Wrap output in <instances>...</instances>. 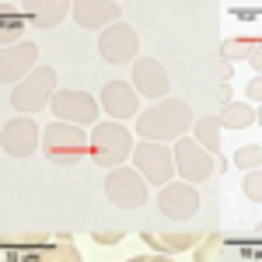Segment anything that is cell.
I'll list each match as a JSON object with an SVG mask.
<instances>
[{
    "instance_id": "obj_18",
    "label": "cell",
    "mask_w": 262,
    "mask_h": 262,
    "mask_svg": "<svg viewBox=\"0 0 262 262\" xmlns=\"http://www.w3.org/2000/svg\"><path fill=\"white\" fill-rule=\"evenodd\" d=\"M143 242L150 245V248H158V252H164V255H175V252H189V248H196V245H200V234H192V231H175V234L147 231Z\"/></svg>"
},
{
    "instance_id": "obj_11",
    "label": "cell",
    "mask_w": 262,
    "mask_h": 262,
    "mask_svg": "<svg viewBox=\"0 0 262 262\" xmlns=\"http://www.w3.org/2000/svg\"><path fill=\"white\" fill-rule=\"evenodd\" d=\"M39 67V46L28 39L0 49V84H18Z\"/></svg>"
},
{
    "instance_id": "obj_14",
    "label": "cell",
    "mask_w": 262,
    "mask_h": 262,
    "mask_svg": "<svg viewBox=\"0 0 262 262\" xmlns=\"http://www.w3.org/2000/svg\"><path fill=\"white\" fill-rule=\"evenodd\" d=\"M98 108H105L112 122L137 119V116H140V95L133 91V84L112 81V84L101 88V105H98Z\"/></svg>"
},
{
    "instance_id": "obj_16",
    "label": "cell",
    "mask_w": 262,
    "mask_h": 262,
    "mask_svg": "<svg viewBox=\"0 0 262 262\" xmlns=\"http://www.w3.org/2000/svg\"><path fill=\"white\" fill-rule=\"evenodd\" d=\"M21 14L35 28H56L63 18H70V4L67 0H25Z\"/></svg>"
},
{
    "instance_id": "obj_21",
    "label": "cell",
    "mask_w": 262,
    "mask_h": 262,
    "mask_svg": "<svg viewBox=\"0 0 262 262\" xmlns=\"http://www.w3.org/2000/svg\"><path fill=\"white\" fill-rule=\"evenodd\" d=\"M217 119H221V129L224 126H227V129H245V126L259 122V108H255V105H245V101H227Z\"/></svg>"
},
{
    "instance_id": "obj_20",
    "label": "cell",
    "mask_w": 262,
    "mask_h": 262,
    "mask_svg": "<svg viewBox=\"0 0 262 262\" xmlns=\"http://www.w3.org/2000/svg\"><path fill=\"white\" fill-rule=\"evenodd\" d=\"M21 35H25V14H21V7L0 4V49L21 42Z\"/></svg>"
},
{
    "instance_id": "obj_6",
    "label": "cell",
    "mask_w": 262,
    "mask_h": 262,
    "mask_svg": "<svg viewBox=\"0 0 262 262\" xmlns=\"http://www.w3.org/2000/svg\"><path fill=\"white\" fill-rule=\"evenodd\" d=\"M133 164L140 171V179L147 185H168L175 179V161H171V150L168 143H150V140H140V147H133Z\"/></svg>"
},
{
    "instance_id": "obj_15",
    "label": "cell",
    "mask_w": 262,
    "mask_h": 262,
    "mask_svg": "<svg viewBox=\"0 0 262 262\" xmlns=\"http://www.w3.org/2000/svg\"><path fill=\"white\" fill-rule=\"evenodd\" d=\"M122 14V4L119 0H77V4H70V18L77 21L81 28H108V25H116Z\"/></svg>"
},
{
    "instance_id": "obj_27",
    "label": "cell",
    "mask_w": 262,
    "mask_h": 262,
    "mask_svg": "<svg viewBox=\"0 0 262 262\" xmlns=\"http://www.w3.org/2000/svg\"><path fill=\"white\" fill-rule=\"evenodd\" d=\"M248 95H252V105H259V98H262V77H252V81H248Z\"/></svg>"
},
{
    "instance_id": "obj_2",
    "label": "cell",
    "mask_w": 262,
    "mask_h": 262,
    "mask_svg": "<svg viewBox=\"0 0 262 262\" xmlns=\"http://www.w3.org/2000/svg\"><path fill=\"white\" fill-rule=\"evenodd\" d=\"M88 154H91V161L98 164V168H122L126 158L133 154V137H129V129L119 126V122H95L91 126V133H88Z\"/></svg>"
},
{
    "instance_id": "obj_23",
    "label": "cell",
    "mask_w": 262,
    "mask_h": 262,
    "mask_svg": "<svg viewBox=\"0 0 262 262\" xmlns=\"http://www.w3.org/2000/svg\"><path fill=\"white\" fill-rule=\"evenodd\" d=\"M192 252H196V262H224V234L210 231L206 238H200V245Z\"/></svg>"
},
{
    "instance_id": "obj_25",
    "label": "cell",
    "mask_w": 262,
    "mask_h": 262,
    "mask_svg": "<svg viewBox=\"0 0 262 262\" xmlns=\"http://www.w3.org/2000/svg\"><path fill=\"white\" fill-rule=\"evenodd\" d=\"M242 189H245V196H252V200L259 203L262 200V175H259V171H245Z\"/></svg>"
},
{
    "instance_id": "obj_7",
    "label": "cell",
    "mask_w": 262,
    "mask_h": 262,
    "mask_svg": "<svg viewBox=\"0 0 262 262\" xmlns=\"http://www.w3.org/2000/svg\"><path fill=\"white\" fill-rule=\"evenodd\" d=\"M105 196L112 200V206L119 210H137L147 203V182L140 179L137 168H112L108 179H105Z\"/></svg>"
},
{
    "instance_id": "obj_12",
    "label": "cell",
    "mask_w": 262,
    "mask_h": 262,
    "mask_svg": "<svg viewBox=\"0 0 262 262\" xmlns=\"http://www.w3.org/2000/svg\"><path fill=\"white\" fill-rule=\"evenodd\" d=\"M133 91L143 95V98H150V101H161L171 91V77H168V70L158 60L137 56L133 60Z\"/></svg>"
},
{
    "instance_id": "obj_1",
    "label": "cell",
    "mask_w": 262,
    "mask_h": 262,
    "mask_svg": "<svg viewBox=\"0 0 262 262\" xmlns=\"http://www.w3.org/2000/svg\"><path fill=\"white\" fill-rule=\"evenodd\" d=\"M189 126H192V108L182 98H161L137 116V133H140V140L150 143L179 140L189 133Z\"/></svg>"
},
{
    "instance_id": "obj_28",
    "label": "cell",
    "mask_w": 262,
    "mask_h": 262,
    "mask_svg": "<svg viewBox=\"0 0 262 262\" xmlns=\"http://www.w3.org/2000/svg\"><path fill=\"white\" fill-rule=\"evenodd\" d=\"M143 262H171L168 255H143Z\"/></svg>"
},
{
    "instance_id": "obj_9",
    "label": "cell",
    "mask_w": 262,
    "mask_h": 262,
    "mask_svg": "<svg viewBox=\"0 0 262 262\" xmlns=\"http://www.w3.org/2000/svg\"><path fill=\"white\" fill-rule=\"evenodd\" d=\"M98 53L105 63H133L140 56V35H137V28H129L122 21L108 25L98 39Z\"/></svg>"
},
{
    "instance_id": "obj_10",
    "label": "cell",
    "mask_w": 262,
    "mask_h": 262,
    "mask_svg": "<svg viewBox=\"0 0 262 262\" xmlns=\"http://www.w3.org/2000/svg\"><path fill=\"white\" fill-rule=\"evenodd\" d=\"M39 143H42V133H39V126L32 122V116H14L0 129V147L11 158H32L39 150Z\"/></svg>"
},
{
    "instance_id": "obj_26",
    "label": "cell",
    "mask_w": 262,
    "mask_h": 262,
    "mask_svg": "<svg viewBox=\"0 0 262 262\" xmlns=\"http://www.w3.org/2000/svg\"><path fill=\"white\" fill-rule=\"evenodd\" d=\"M95 242H98V245H119L122 242V231H95Z\"/></svg>"
},
{
    "instance_id": "obj_17",
    "label": "cell",
    "mask_w": 262,
    "mask_h": 262,
    "mask_svg": "<svg viewBox=\"0 0 262 262\" xmlns=\"http://www.w3.org/2000/svg\"><path fill=\"white\" fill-rule=\"evenodd\" d=\"M32 259H35V262H84V259H81V252H77V245H74V238H70V234H56L53 242L39 245Z\"/></svg>"
},
{
    "instance_id": "obj_22",
    "label": "cell",
    "mask_w": 262,
    "mask_h": 262,
    "mask_svg": "<svg viewBox=\"0 0 262 262\" xmlns=\"http://www.w3.org/2000/svg\"><path fill=\"white\" fill-rule=\"evenodd\" d=\"M259 49H262V39H231L221 46V60L231 63V60H252L259 67Z\"/></svg>"
},
{
    "instance_id": "obj_4",
    "label": "cell",
    "mask_w": 262,
    "mask_h": 262,
    "mask_svg": "<svg viewBox=\"0 0 262 262\" xmlns=\"http://www.w3.org/2000/svg\"><path fill=\"white\" fill-rule=\"evenodd\" d=\"M171 161H175V175H179L182 182H189V185H200V182H206L210 175H217V171L227 168L224 158L213 161L192 137H179V140H175V147H171Z\"/></svg>"
},
{
    "instance_id": "obj_29",
    "label": "cell",
    "mask_w": 262,
    "mask_h": 262,
    "mask_svg": "<svg viewBox=\"0 0 262 262\" xmlns=\"http://www.w3.org/2000/svg\"><path fill=\"white\" fill-rule=\"evenodd\" d=\"M7 262H21V259H7Z\"/></svg>"
},
{
    "instance_id": "obj_3",
    "label": "cell",
    "mask_w": 262,
    "mask_h": 262,
    "mask_svg": "<svg viewBox=\"0 0 262 262\" xmlns=\"http://www.w3.org/2000/svg\"><path fill=\"white\" fill-rule=\"evenodd\" d=\"M53 95H56V67H35L25 81L14 84L11 105L18 108V116H35L42 108H49Z\"/></svg>"
},
{
    "instance_id": "obj_5",
    "label": "cell",
    "mask_w": 262,
    "mask_h": 262,
    "mask_svg": "<svg viewBox=\"0 0 262 262\" xmlns=\"http://www.w3.org/2000/svg\"><path fill=\"white\" fill-rule=\"evenodd\" d=\"M42 150L53 164H77L88 154V133L70 122H53L42 133Z\"/></svg>"
},
{
    "instance_id": "obj_13",
    "label": "cell",
    "mask_w": 262,
    "mask_h": 262,
    "mask_svg": "<svg viewBox=\"0 0 262 262\" xmlns=\"http://www.w3.org/2000/svg\"><path fill=\"white\" fill-rule=\"evenodd\" d=\"M158 206H161L164 217H171V221H189V217L200 213V192L189 182H168V185H161Z\"/></svg>"
},
{
    "instance_id": "obj_19",
    "label": "cell",
    "mask_w": 262,
    "mask_h": 262,
    "mask_svg": "<svg viewBox=\"0 0 262 262\" xmlns=\"http://www.w3.org/2000/svg\"><path fill=\"white\" fill-rule=\"evenodd\" d=\"M192 126H196V137L192 140L200 143L203 150L213 158V161H221V119L217 116H203V119H192Z\"/></svg>"
},
{
    "instance_id": "obj_24",
    "label": "cell",
    "mask_w": 262,
    "mask_h": 262,
    "mask_svg": "<svg viewBox=\"0 0 262 262\" xmlns=\"http://www.w3.org/2000/svg\"><path fill=\"white\" fill-rule=\"evenodd\" d=\"M234 164H238L242 171H259V164H262V147H259V143H248V147H242V150H238V158H234Z\"/></svg>"
},
{
    "instance_id": "obj_8",
    "label": "cell",
    "mask_w": 262,
    "mask_h": 262,
    "mask_svg": "<svg viewBox=\"0 0 262 262\" xmlns=\"http://www.w3.org/2000/svg\"><path fill=\"white\" fill-rule=\"evenodd\" d=\"M49 108H53V116L63 122H70V126H88V122H98V101L91 98L88 91H77V88H63L53 95L49 101Z\"/></svg>"
}]
</instances>
